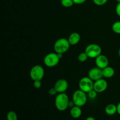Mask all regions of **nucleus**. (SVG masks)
<instances>
[{"label":"nucleus","mask_w":120,"mask_h":120,"mask_svg":"<svg viewBox=\"0 0 120 120\" xmlns=\"http://www.w3.org/2000/svg\"><path fill=\"white\" fill-rule=\"evenodd\" d=\"M69 96L65 93H59L55 98V106L60 111H65L69 107Z\"/></svg>","instance_id":"obj_1"},{"label":"nucleus","mask_w":120,"mask_h":120,"mask_svg":"<svg viewBox=\"0 0 120 120\" xmlns=\"http://www.w3.org/2000/svg\"><path fill=\"white\" fill-rule=\"evenodd\" d=\"M70 44L68 39L60 38L55 42L54 44V50L57 53H64L70 48Z\"/></svg>","instance_id":"obj_2"},{"label":"nucleus","mask_w":120,"mask_h":120,"mask_svg":"<svg viewBox=\"0 0 120 120\" xmlns=\"http://www.w3.org/2000/svg\"><path fill=\"white\" fill-rule=\"evenodd\" d=\"M72 100L75 103V105L79 107H83L86 104L87 101V96L86 93L81 90H76L72 96Z\"/></svg>","instance_id":"obj_3"},{"label":"nucleus","mask_w":120,"mask_h":120,"mask_svg":"<svg viewBox=\"0 0 120 120\" xmlns=\"http://www.w3.org/2000/svg\"><path fill=\"white\" fill-rule=\"evenodd\" d=\"M60 57L56 52H52L47 54L44 57L43 62L46 66L48 68H53L58 64L60 62Z\"/></svg>","instance_id":"obj_4"},{"label":"nucleus","mask_w":120,"mask_h":120,"mask_svg":"<svg viewBox=\"0 0 120 120\" xmlns=\"http://www.w3.org/2000/svg\"><path fill=\"white\" fill-rule=\"evenodd\" d=\"M85 52L89 58L96 59L99 55L101 54V48L100 46L96 43H91L86 46Z\"/></svg>","instance_id":"obj_5"},{"label":"nucleus","mask_w":120,"mask_h":120,"mask_svg":"<svg viewBox=\"0 0 120 120\" xmlns=\"http://www.w3.org/2000/svg\"><path fill=\"white\" fill-rule=\"evenodd\" d=\"M94 81H93L89 77H83L80 80L79 82V87L80 90L84 92L89 93L94 89Z\"/></svg>","instance_id":"obj_6"},{"label":"nucleus","mask_w":120,"mask_h":120,"mask_svg":"<svg viewBox=\"0 0 120 120\" xmlns=\"http://www.w3.org/2000/svg\"><path fill=\"white\" fill-rule=\"evenodd\" d=\"M45 75V70L43 67L39 64H36L32 67L30 71V77L32 80H42Z\"/></svg>","instance_id":"obj_7"},{"label":"nucleus","mask_w":120,"mask_h":120,"mask_svg":"<svg viewBox=\"0 0 120 120\" xmlns=\"http://www.w3.org/2000/svg\"><path fill=\"white\" fill-rule=\"evenodd\" d=\"M88 77L94 82L101 79L103 77V69H100L98 67L91 68L88 73Z\"/></svg>","instance_id":"obj_8"},{"label":"nucleus","mask_w":120,"mask_h":120,"mask_svg":"<svg viewBox=\"0 0 120 120\" xmlns=\"http://www.w3.org/2000/svg\"><path fill=\"white\" fill-rule=\"evenodd\" d=\"M108 87V83L104 79H101L94 82V90L98 93H101L107 90Z\"/></svg>","instance_id":"obj_9"},{"label":"nucleus","mask_w":120,"mask_h":120,"mask_svg":"<svg viewBox=\"0 0 120 120\" xmlns=\"http://www.w3.org/2000/svg\"><path fill=\"white\" fill-rule=\"evenodd\" d=\"M69 84L67 80L63 79H60L57 80L54 85V87L56 89L58 93H64L68 89Z\"/></svg>","instance_id":"obj_10"},{"label":"nucleus","mask_w":120,"mask_h":120,"mask_svg":"<svg viewBox=\"0 0 120 120\" xmlns=\"http://www.w3.org/2000/svg\"><path fill=\"white\" fill-rule=\"evenodd\" d=\"M95 63H96V66L98 67L100 69H103L109 66V61L106 56L101 54L96 58Z\"/></svg>","instance_id":"obj_11"},{"label":"nucleus","mask_w":120,"mask_h":120,"mask_svg":"<svg viewBox=\"0 0 120 120\" xmlns=\"http://www.w3.org/2000/svg\"><path fill=\"white\" fill-rule=\"evenodd\" d=\"M68 39L70 45H76L80 41V35L77 32H73L69 35Z\"/></svg>","instance_id":"obj_12"},{"label":"nucleus","mask_w":120,"mask_h":120,"mask_svg":"<svg viewBox=\"0 0 120 120\" xmlns=\"http://www.w3.org/2000/svg\"><path fill=\"white\" fill-rule=\"evenodd\" d=\"M70 114L71 117L74 118H79V117H80L82 114V111L80 107L77 106V105H75L74 107H73L70 109Z\"/></svg>","instance_id":"obj_13"},{"label":"nucleus","mask_w":120,"mask_h":120,"mask_svg":"<svg viewBox=\"0 0 120 120\" xmlns=\"http://www.w3.org/2000/svg\"><path fill=\"white\" fill-rule=\"evenodd\" d=\"M114 74V69L112 67L108 66L107 67H106V68H105L104 69H103V77H105V78H111V77H113Z\"/></svg>","instance_id":"obj_14"},{"label":"nucleus","mask_w":120,"mask_h":120,"mask_svg":"<svg viewBox=\"0 0 120 120\" xmlns=\"http://www.w3.org/2000/svg\"><path fill=\"white\" fill-rule=\"evenodd\" d=\"M105 112L109 116H113L117 112V107L115 104H108L105 108Z\"/></svg>","instance_id":"obj_15"},{"label":"nucleus","mask_w":120,"mask_h":120,"mask_svg":"<svg viewBox=\"0 0 120 120\" xmlns=\"http://www.w3.org/2000/svg\"><path fill=\"white\" fill-rule=\"evenodd\" d=\"M112 30L117 34H120V21H116L112 24Z\"/></svg>","instance_id":"obj_16"},{"label":"nucleus","mask_w":120,"mask_h":120,"mask_svg":"<svg viewBox=\"0 0 120 120\" xmlns=\"http://www.w3.org/2000/svg\"><path fill=\"white\" fill-rule=\"evenodd\" d=\"M60 2L62 5L65 8H69L75 4L73 0H61Z\"/></svg>","instance_id":"obj_17"},{"label":"nucleus","mask_w":120,"mask_h":120,"mask_svg":"<svg viewBox=\"0 0 120 120\" xmlns=\"http://www.w3.org/2000/svg\"><path fill=\"white\" fill-rule=\"evenodd\" d=\"M7 120H17L18 116L16 112L13 111H11L8 112L7 116Z\"/></svg>","instance_id":"obj_18"},{"label":"nucleus","mask_w":120,"mask_h":120,"mask_svg":"<svg viewBox=\"0 0 120 120\" xmlns=\"http://www.w3.org/2000/svg\"><path fill=\"white\" fill-rule=\"evenodd\" d=\"M88 58H89V56H87V55L86 54V53L84 52H82L78 55V60L79 62H84L88 59Z\"/></svg>","instance_id":"obj_19"},{"label":"nucleus","mask_w":120,"mask_h":120,"mask_svg":"<svg viewBox=\"0 0 120 120\" xmlns=\"http://www.w3.org/2000/svg\"><path fill=\"white\" fill-rule=\"evenodd\" d=\"M97 93H97L96 90L93 89L91 91H89V93H87L88 97H89L90 99H94V98H96V97H97Z\"/></svg>","instance_id":"obj_20"},{"label":"nucleus","mask_w":120,"mask_h":120,"mask_svg":"<svg viewBox=\"0 0 120 120\" xmlns=\"http://www.w3.org/2000/svg\"><path fill=\"white\" fill-rule=\"evenodd\" d=\"M94 4L96 5L102 6L105 5L107 2L108 0H93Z\"/></svg>","instance_id":"obj_21"},{"label":"nucleus","mask_w":120,"mask_h":120,"mask_svg":"<svg viewBox=\"0 0 120 120\" xmlns=\"http://www.w3.org/2000/svg\"><path fill=\"white\" fill-rule=\"evenodd\" d=\"M34 86L36 89H40L42 86L41 80H35L34 82Z\"/></svg>","instance_id":"obj_22"},{"label":"nucleus","mask_w":120,"mask_h":120,"mask_svg":"<svg viewBox=\"0 0 120 120\" xmlns=\"http://www.w3.org/2000/svg\"><path fill=\"white\" fill-rule=\"evenodd\" d=\"M49 94L51 95V96H55V95H56V94L58 93H57V90H56V89H55V87H53L51 88V89L49 90Z\"/></svg>","instance_id":"obj_23"},{"label":"nucleus","mask_w":120,"mask_h":120,"mask_svg":"<svg viewBox=\"0 0 120 120\" xmlns=\"http://www.w3.org/2000/svg\"><path fill=\"white\" fill-rule=\"evenodd\" d=\"M116 12L117 15L120 17V2H118L116 7Z\"/></svg>","instance_id":"obj_24"},{"label":"nucleus","mask_w":120,"mask_h":120,"mask_svg":"<svg viewBox=\"0 0 120 120\" xmlns=\"http://www.w3.org/2000/svg\"><path fill=\"white\" fill-rule=\"evenodd\" d=\"M75 4L80 5L82 4H84L86 1V0H73Z\"/></svg>","instance_id":"obj_25"},{"label":"nucleus","mask_w":120,"mask_h":120,"mask_svg":"<svg viewBox=\"0 0 120 120\" xmlns=\"http://www.w3.org/2000/svg\"><path fill=\"white\" fill-rule=\"evenodd\" d=\"M117 113L120 116V102L117 104Z\"/></svg>","instance_id":"obj_26"},{"label":"nucleus","mask_w":120,"mask_h":120,"mask_svg":"<svg viewBox=\"0 0 120 120\" xmlns=\"http://www.w3.org/2000/svg\"><path fill=\"white\" fill-rule=\"evenodd\" d=\"M86 120H96V119L93 117H89L86 119Z\"/></svg>","instance_id":"obj_27"},{"label":"nucleus","mask_w":120,"mask_h":120,"mask_svg":"<svg viewBox=\"0 0 120 120\" xmlns=\"http://www.w3.org/2000/svg\"><path fill=\"white\" fill-rule=\"evenodd\" d=\"M118 55H119V56L120 57V48L119 49V50H118Z\"/></svg>","instance_id":"obj_28"},{"label":"nucleus","mask_w":120,"mask_h":120,"mask_svg":"<svg viewBox=\"0 0 120 120\" xmlns=\"http://www.w3.org/2000/svg\"><path fill=\"white\" fill-rule=\"evenodd\" d=\"M116 1H117L118 3V2H120V0H116Z\"/></svg>","instance_id":"obj_29"}]
</instances>
